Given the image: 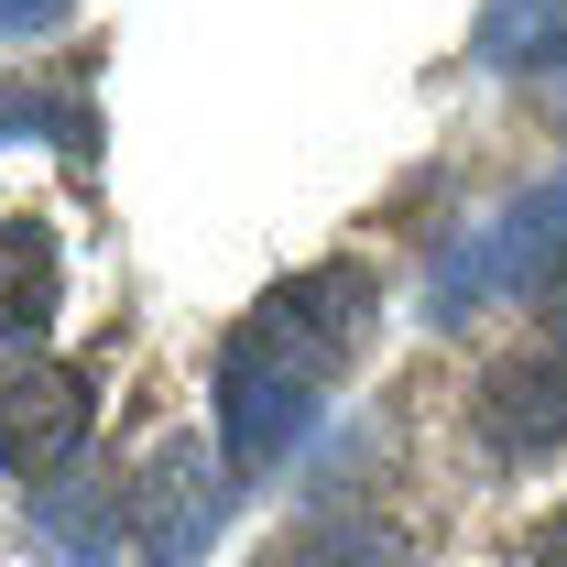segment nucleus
<instances>
[{
  "label": "nucleus",
  "mask_w": 567,
  "mask_h": 567,
  "mask_svg": "<svg viewBox=\"0 0 567 567\" xmlns=\"http://www.w3.org/2000/svg\"><path fill=\"white\" fill-rule=\"evenodd\" d=\"M546 87H557V110H567V66H557V76H546Z\"/></svg>",
  "instance_id": "nucleus-11"
},
{
  "label": "nucleus",
  "mask_w": 567,
  "mask_h": 567,
  "mask_svg": "<svg viewBox=\"0 0 567 567\" xmlns=\"http://www.w3.org/2000/svg\"><path fill=\"white\" fill-rule=\"evenodd\" d=\"M481 447H492L502 470H524V458H557L567 447V350H513L481 371Z\"/></svg>",
  "instance_id": "nucleus-5"
},
{
  "label": "nucleus",
  "mask_w": 567,
  "mask_h": 567,
  "mask_svg": "<svg viewBox=\"0 0 567 567\" xmlns=\"http://www.w3.org/2000/svg\"><path fill=\"white\" fill-rule=\"evenodd\" d=\"M481 66L557 76L567 66V0H481Z\"/></svg>",
  "instance_id": "nucleus-8"
},
{
  "label": "nucleus",
  "mask_w": 567,
  "mask_h": 567,
  "mask_svg": "<svg viewBox=\"0 0 567 567\" xmlns=\"http://www.w3.org/2000/svg\"><path fill=\"white\" fill-rule=\"evenodd\" d=\"M557 274H567V175H557V186H513V197H492V208L436 251L425 306H436V317H470V306L535 295V284H557Z\"/></svg>",
  "instance_id": "nucleus-2"
},
{
  "label": "nucleus",
  "mask_w": 567,
  "mask_h": 567,
  "mask_svg": "<svg viewBox=\"0 0 567 567\" xmlns=\"http://www.w3.org/2000/svg\"><path fill=\"white\" fill-rule=\"evenodd\" d=\"M44 317H55V229L0 218V350H33Z\"/></svg>",
  "instance_id": "nucleus-7"
},
{
  "label": "nucleus",
  "mask_w": 567,
  "mask_h": 567,
  "mask_svg": "<svg viewBox=\"0 0 567 567\" xmlns=\"http://www.w3.org/2000/svg\"><path fill=\"white\" fill-rule=\"evenodd\" d=\"M262 567H425V546L404 524H382V513H317V524H295Z\"/></svg>",
  "instance_id": "nucleus-6"
},
{
  "label": "nucleus",
  "mask_w": 567,
  "mask_h": 567,
  "mask_svg": "<svg viewBox=\"0 0 567 567\" xmlns=\"http://www.w3.org/2000/svg\"><path fill=\"white\" fill-rule=\"evenodd\" d=\"M371 339V274L328 262V274L274 284L229 339H218V458L229 470H274L295 458V436L317 425L339 360Z\"/></svg>",
  "instance_id": "nucleus-1"
},
{
  "label": "nucleus",
  "mask_w": 567,
  "mask_h": 567,
  "mask_svg": "<svg viewBox=\"0 0 567 567\" xmlns=\"http://www.w3.org/2000/svg\"><path fill=\"white\" fill-rule=\"evenodd\" d=\"M218 524H229V470H218L197 436H175V447H153L132 470V492H121V535H132L153 567H186L218 546Z\"/></svg>",
  "instance_id": "nucleus-3"
},
{
  "label": "nucleus",
  "mask_w": 567,
  "mask_h": 567,
  "mask_svg": "<svg viewBox=\"0 0 567 567\" xmlns=\"http://www.w3.org/2000/svg\"><path fill=\"white\" fill-rule=\"evenodd\" d=\"M66 22V0H0V44H44Z\"/></svg>",
  "instance_id": "nucleus-9"
},
{
  "label": "nucleus",
  "mask_w": 567,
  "mask_h": 567,
  "mask_svg": "<svg viewBox=\"0 0 567 567\" xmlns=\"http://www.w3.org/2000/svg\"><path fill=\"white\" fill-rule=\"evenodd\" d=\"M87 425H99V382L76 360H0V470L11 481H66Z\"/></svg>",
  "instance_id": "nucleus-4"
},
{
  "label": "nucleus",
  "mask_w": 567,
  "mask_h": 567,
  "mask_svg": "<svg viewBox=\"0 0 567 567\" xmlns=\"http://www.w3.org/2000/svg\"><path fill=\"white\" fill-rule=\"evenodd\" d=\"M535 567H567V513H546V524H535Z\"/></svg>",
  "instance_id": "nucleus-10"
}]
</instances>
